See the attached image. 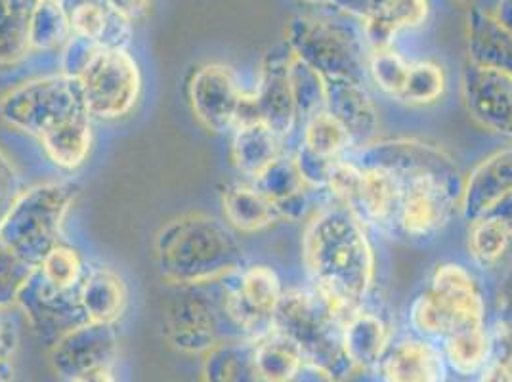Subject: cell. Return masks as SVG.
Instances as JSON below:
<instances>
[{
    "instance_id": "obj_1",
    "label": "cell",
    "mask_w": 512,
    "mask_h": 382,
    "mask_svg": "<svg viewBox=\"0 0 512 382\" xmlns=\"http://www.w3.org/2000/svg\"><path fill=\"white\" fill-rule=\"evenodd\" d=\"M302 258L314 291L344 318L365 306L375 281V255L362 222L333 201L312 214L302 235Z\"/></svg>"
},
{
    "instance_id": "obj_2",
    "label": "cell",
    "mask_w": 512,
    "mask_h": 382,
    "mask_svg": "<svg viewBox=\"0 0 512 382\" xmlns=\"http://www.w3.org/2000/svg\"><path fill=\"white\" fill-rule=\"evenodd\" d=\"M0 117L37 136L58 167L77 169L90 153V113L75 77L60 73L23 83L0 100Z\"/></svg>"
},
{
    "instance_id": "obj_3",
    "label": "cell",
    "mask_w": 512,
    "mask_h": 382,
    "mask_svg": "<svg viewBox=\"0 0 512 382\" xmlns=\"http://www.w3.org/2000/svg\"><path fill=\"white\" fill-rule=\"evenodd\" d=\"M163 276L184 287H197L230 276L241 268L243 253L234 234L207 214L171 220L155 239Z\"/></svg>"
},
{
    "instance_id": "obj_4",
    "label": "cell",
    "mask_w": 512,
    "mask_h": 382,
    "mask_svg": "<svg viewBox=\"0 0 512 382\" xmlns=\"http://www.w3.org/2000/svg\"><path fill=\"white\" fill-rule=\"evenodd\" d=\"M342 323L344 316L320 293L295 289L283 293L274 329L299 348L308 367L327 381L344 382L356 369L344 352Z\"/></svg>"
},
{
    "instance_id": "obj_5",
    "label": "cell",
    "mask_w": 512,
    "mask_h": 382,
    "mask_svg": "<svg viewBox=\"0 0 512 382\" xmlns=\"http://www.w3.org/2000/svg\"><path fill=\"white\" fill-rule=\"evenodd\" d=\"M409 325L415 337L438 346L461 329L486 325V298L469 268L438 264L427 289L409 306Z\"/></svg>"
},
{
    "instance_id": "obj_6",
    "label": "cell",
    "mask_w": 512,
    "mask_h": 382,
    "mask_svg": "<svg viewBox=\"0 0 512 382\" xmlns=\"http://www.w3.org/2000/svg\"><path fill=\"white\" fill-rule=\"evenodd\" d=\"M73 197L75 191L67 184H43L22 191L0 222V239L23 262L37 268L58 245L60 226Z\"/></svg>"
},
{
    "instance_id": "obj_7",
    "label": "cell",
    "mask_w": 512,
    "mask_h": 382,
    "mask_svg": "<svg viewBox=\"0 0 512 382\" xmlns=\"http://www.w3.org/2000/svg\"><path fill=\"white\" fill-rule=\"evenodd\" d=\"M285 44L321 79L367 81V54L354 31L316 16H297L287 23Z\"/></svg>"
},
{
    "instance_id": "obj_8",
    "label": "cell",
    "mask_w": 512,
    "mask_h": 382,
    "mask_svg": "<svg viewBox=\"0 0 512 382\" xmlns=\"http://www.w3.org/2000/svg\"><path fill=\"white\" fill-rule=\"evenodd\" d=\"M402 199L396 218V234L413 241H427L446 230L457 213L465 178L461 172H413L398 176Z\"/></svg>"
},
{
    "instance_id": "obj_9",
    "label": "cell",
    "mask_w": 512,
    "mask_h": 382,
    "mask_svg": "<svg viewBox=\"0 0 512 382\" xmlns=\"http://www.w3.org/2000/svg\"><path fill=\"white\" fill-rule=\"evenodd\" d=\"M90 115L119 119L136 106L142 75L127 48L98 46L77 73Z\"/></svg>"
},
{
    "instance_id": "obj_10",
    "label": "cell",
    "mask_w": 512,
    "mask_h": 382,
    "mask_svg": "<svg viewBox=\"0 0 512 382\" xmlns=\"http://www.w3.org/2000/svg\"><path fill=\"white\" fill-rule=\"evenodd\" d=\"M224 283L222 308L226 318L245 335L258 339L274 331L283 285L276 270L264 264L237 268Z\"/></svg>"
},
{
    "instance_id": "obj_11",
    "label": "cell",
    "mask_w": 512,
    "mask_h": 382,
    "mask_svg": "<svg viewBox=\"0 0 512 382\" xmlns=\"http://www.w3.org/2000/svg\"><path fill=\"white\" fill-rule=\"evenodd\" d=\"M293 54L287 44L274 46L262 60L258 85L251 94V111L256 121L272 128L279 138H287L299 123L291 86Z\"/></svg>"
},
{
    "instance_id": "obj_12",
    "label": "cell",
    "mask_w": 512,
    "mask_h": 382,
    "mask_svg": "<svg viewBox=\"0 0 512 382\" xmlns=\"http://www.w3.org/2000/svg\"><path fill=\"white\" fill-rule=\"evenodd\" d=\"M247 94L239 86L232 67L203 65L190 81V102L197 121L213 132L234 130Z\"/></svg>"
},
{
    "instance_id": "obj_13",
    "label": "cell",
    "mask_w": 512,
    "mask_h": 382,
    "mask_svg": "<svg viewBox=\"0 0 512 382\" xmlns=\"http://www.w3.org/2000/svg\"><path fill=\"white\" fill-rule=\"evenodd\" d=\"M463 102L480 127L512 140V75L467 64L461 77Z\"/></svg>"
},
{
    "instance_id": "obj_14",
    "label": "cell",
    "mask_w": 512,
    "mask_h": 382,
    "mask_svg": "<svg viewBox=\"0 0 512 382\" xmlns=\"http://www.w3.org/2000/svg\"><path fill=\"white\" fill-rule=\"evenodd\" d=\"M117 350L119 337L113 323L88 321L54 342L50 361L60 377L73 382L90 371L109 367Z\"/></svg>"
},
{
    "instance_id": "obj_15",
    "label": "cell",
    "mask_w": 512,
    "mask_h": 382,
    "mask_svg": "<svg viewBox=\"0 0 512 382\" xmlns=\"http://www.w3.org/2000/svg\"><path fill=\"white\" fill-rule=\"evenodd\" d=\"M165 323L167 337L180 352L201 354L211 352L220 344V325L213 304L201 295L186 293L172 300Z\"/></svg>"
},
{
    "instance_id": "obj_16",
    "label": "cell",
    "mask_w": 512,
    "mask_h": 382,
    "mask_svg": "<svg viewBox=\"0 0 512 382\" xmlns=\"http://www.w3.org/2000/svg\"><path fill=\"white\" fill-rule=\"evenodd\" d=\"M379 371L381 382H448L449 373L442 348L415 335L392 342Z\"/></svg>"
},
{
    "instance_id": "obj_17",
    "label": "cell",
    "mask_w": 512,
    "mask_h": 382,
    "mask_svg": "<svg viewBox=\"0 0 512 382\" xmlns=\"http://www.w3.org/2000/svg\"><path fill=\"white\" fill-rule=\"evenodd\" d=\"M512 193V148L491 153L463 182L461 213L467 222L478 220Z\"/></svg>"
},
{
    "instance_id": "obj_18",
    "label": "cell",
    "mask_w": 512,
    "mask_h": 382,
    "mask_svg": "<svg viewBox=\"0 0 512 382\" xmlns=\"http://www.w3.org/2000/svg\"><path fill=\"white\" fill-rule=\"evenodd\" d=\"M325 109L335 115L356 146H365L379 127V111L363 81L323 79Z\"/></svg>"
},
{
    "instance_id": "obj_19",
    "label": "cell",
    "mask_w": 512,
    "mask_h": 382,
    "mask_svg": "<svg viewBox=\"0 0 512 382\" xmlns=\"http://www.w3.org/2000/svg\"><path fill=\"white\" fill-rule=\"evenodd\" d=\"M342 342L346 358L356 371L379 367L390 342V327L386 319L369 308H358L342 323Z\"/></svg>"
},
{
    "instance_id": "obj_20",
    "label": "cell",
    "mask_w": 512,
    "mask_h": 382,
    "mask_svg": "<svg viewBox=\"0 0 512 382\" xmlns=\"http://www.w3.org/2000/svg\"><path fill=\"white\" fill-rule=\"evenodd\" d=\"M73 35L104 48H127L132 37V20L109 6L106 0H88L67 12Z\"/></svg>"
},
{
    "instance_id": "obj_21",
    "label": "cell",
    "mask_w": 512,
    "mask_h": 382,
    "mask_svg": "<svg viewBox=\"0 0 512 382\" xmlns=\"http://www.w3.org/2000/svg\"><path fill=\"white\" fill-rule=\"evenodd\" d=\"M428 0H381L375 12L363 22V39L369 50L392 48L396 37L427 22Z\"/></svg>"
},
{
    "instance_id": "obj_22",
    "label": "cell",
    "mask_w": 512,
    "mask_h": 382,
    "mask_svg": "<svg viewBox=\"0 0 512 382\" xmlns=\"http://www.w3.org/2000/svg\"><path fill=\"white\" fill-rule=\"evenodd\" d=\"M470 64L493 67L512 75V35L491 18L484 6H472L467 22Z\"/></svg>"
},
{
    "instance_id": "obj_23",
    "label": "cell",
    "mask_w": 512,
    "mask_h": 382,
    "mask_svg": "<svg viewBox=\"0 0 512 382\" xmlns=\"http://www.w3.org/2000/svg\"><path fill=\"white\" fill-rule=\"evenodd\" d=\"M255 186L276 205L279 218L297 222L306 214L308 186L300 176L293 155H279L268 169L255 178Z\"/></svg>"
},
{
    "instance_id": "obj_24",
    "label": "cell",
    "mask_w": 512,
    "mask_h": 382,
    "mask_svg": "<svg viewBox=\"0 0 512 382\" xmlns=\"http://www.w3.org/2000/svg\"><path fill=\"white\" fill-rule=\"evenodd\" d=\"M234 130L232 157L241 174L258 178L283 155V138L262 121H245Z\"/></svg>"
},
{
    "instance_id": "obj_25",
    "label": "cell",
    "mask_w": 512,
    "mask_h": 382,
    "mask_svg": "<svg viewBox=\"0 0 512 382\" xmlns=\"http://www.w3.org/2000/svg\"><path fill=\"white\" fill-rule=\"evenodd\" d=\"M127 287L111 268H86L81 285V302L88 321L115 323L127 306Z\"/></svg>"
},
{
    "instance_id": "obj_26",
    "label": "cell",
    "mask_w": 512,
    "mask_h": 382,
    "mask_svg": "<svg viewBox=\"0 0 512 382\" xmlns=\"http://www.w3.org/2000/svg\"><path fill=\"white\" fill-rule=\"evenodd\" d=\"M222 205L228 224L237 232H260L279 220L276 205L256 186L235 184L224 191Z\"/></svg>"
},
{
    "instance_id": "obj_27",
    "label": "cell",
    "mask_w": 512,
    "mask_h": 382,
    "mask_svg": "<svg viewBox=\"0 0 512 382\" xmlns=\"http://www.w3.org/2000/svg\"><path fill=\"white\" fill-rule=\"evenodd\" d=\"M205 382H274L256 371L251 354L249 340L220 342L211 352H207L205 361ZM302 382H331L320 373L310 375Z\"/></svg>"
},
{
    "instance_id": "obj_28",
    "label": "cell",
    "mask_w": 512,
    "mask_h": 382,
    "mask_svg": "<svg viewBox=\"0 0 512 382\" xmlns=\"http://www.w3.org/2000/svg\"><path fill=\"white\" fill-rule=\"evenodd\" d=\"M449 371L472 379L482 373L491 360L490 327L478 325L461 329L440 344Z\"/></svg>"
},
{
    "instance_id": "obj_29",
    "label": "cell",
    "mask_w": 512,
    "mask_h": 382,
    "mask_svg": "<svg viewBox=\"0 0 512 382\" xmlns=\"http://www.w3.org/2000/svg\"><path fill=\"white\" fill-rule=\"evenodd\" d=\"M302 123H304V130H302L300 146L325 161L335 163L342 157H346L350 149L356 146L350 132L327 109H321Z\"/></svg>"
},
{
    "instance_id": "obj_30",
    "label": "cell",
    "mask_w": 512,
    "mask_h": 382,
    "mask_svg": "<svg viewBox=\"0 0 512 382\" xmlns=\"http://www.w3.org/2000/svg\"><path fill=\"white\" fill-rule=\"evenodd\" d=\"M39 0H0V64L29 52V27Z\"/></svg>"
},
{
    "instance_id": "obj_31",
    "label": "cell",
    "mask_w": 512,
    "mask_h": 382,
    "mask_svg": "<svg viewBox=\"0 0 512 382\" xmlns=\"http://www.w3.org/2000/svg\"><path fill=\"white\" fill-rule=\"evenodd\" d=\"M469 253L472 262L482 268H495L512 245V232L507 224H503L495 216H482L469 222Z\"/></svg>"
},
{
    "instance_id": "obj_32",
    "label": "cell",
    "mask_w": 512,
    "mask_h": 382,
    "mask_svg": "<svg viewBox=\"0 0 512 382\" xmlns=\"http://www.w3.org/2000/svg\"><path fill=\"white\" fill-rule=\"evenodd\" d=\"M73 35L69 16L60 0H39L29 27V50L64 46Z\"/></svg>"
},
{
    "instance_id": "obj_33",
    "label": "cell",
    "mask_w": 512,
    "mask_h": 382,
    "mask_svg": "<svg viewBox=\"0 0 512 382\" xmlns=\"http://www.w3.org/2000/svg\"><path fill=\"white\" fill-rule=\"evenodd\" d=\"M448 88L446 71L430 60L409 65L406 86L398 102L407 106H430L444 98Z\"/></svg>"
},
{
    "instance_id": "obj_34",
    "label": "cell",
    "mask_w": 512,
    "mask_h": 382,
    "mask_svg": "<svg viewBox=\"0 0 512 382\" xmlns=\"http://www.w3.org/2000/svg\"><path fill=\"white\" fill-rule=\"evenodd\" d=\"M35 272L44 281L60 291H77L83 285L85 264L75 249L58 243L48 255L44 256Z\"/></svg>"
},
{
    "instance_id": "obj_35",
    "label": "cell",
    "mask_w": 512,
    "mask_h": 382,
    "mask_svg": "<svg viewBox=\"0 0 512 382\" xmlns=\"http://www.w3.org/2000/svg\"><path fill=\"white\" fill-rule=\"evenodd\" d=\"M409 65L406 58L394 48L369 50L367 54V77L373 81L384 96L398 100L406 86Z\"/></svg>"
},
{
    "instance_id": "obj_36",
    "label": "cell",
    "mask_w": 512,
    "mask_h": 382,
    "mask_svg": "<svg viewBox=\"0 0 512 382\" xmlns=\"http://www.w3.org/2000/svg\"><path fill=\"white\" fill-rule=\"evenodd\" d=\"M289 71H291V86H293L299 121H306L314 113L325 109V83L320 73L302 64L295 56L291 60Z\"/></svg>"
},
{
    "instance_id": "obj_37",
    "label": "cell",
    "mask_w": 512,
    "mask_h": 382,
    "mask_svg": "<svg viewBox=\"0 0 512 382\" xmlns=\"http://www.w3.org/2000/svg\"><path fill=\"white\" fill-rule=\"evenodd\" d=\"M35 268L23 262L2 239H0V310L18 302L23 285Z\"/></svg>"
},
{
    "instance_id": "obj_38",
    "label": "cell",
    "mask_w": 512,
    "mask_h": 382,
    "mask_svg": "<svg viewBox=\"0 0 512 382\" xmlns=\"http://www.w3.org/2000/svg\"><path fill=\"white\" fill-rule=\"evenodd\" d=\"M20 195H22L20 176L14 169L12 161L8 159V155L0 148V222L14 207Z\"/></svg>"
},
{
    "instance_id": "obj_39",
    "label": "cell",
    "mask_w": 512,
    "mask_h": 382,
    "mask_svg": "<svg viewBox=\"0 0 512 382\" xmlns=\"http://www.w3.org/2000/svg\"><path fill=\"white\" fill-rule=\"evenodd\" d=\"M327 2L342 14L365 22L375 12L381 0H327Z\"/></svg>"
},
{
    "instance_id": "obj_40",
    "label": "cell",
    "mask_w": 512,
    "mask_h": 382,
    "mask_svg": "<svg viewBox=\"0 0 512 382\" xmlns=\"http://www.w3.org/2000/svg\"><path fill=\"white\" fill-rule=\"evenodd\" d=\"M478 382H512L511 363L490 360V363L478 375Z\"/></svg>"
},
{
    "instance_id": "obj_41",
    "label": "cell",
    "mask_w": 512,
    "mask_h": 382,
    "mask_svg": "<svg viewBox=\"0 0 512 382\" xmlns=\"http://www.w3.org/2000/svg\"><path fill=\"white\" fill-rule=\"evenodd\" d=\"M16 348V331L12 321L0 310V361L10 360V354Z\"/></svg>"
},
{
    "instance_id": "obj_42",
    "label": "cell",
    "mask_w": 512,
    "mask_h": 382,
    "mask_svg": "<svg viewBox=\"0 0 512 382\" xmlns=\"http://www.w3.org/2000/svg\"><path fill=\"white\" fill-rule=\"evenodd\" d=\"M486 8V6H484ZM491 18L499 23L505 31L512 35V0H495L490 8H486Z\"/></svg>"
},
{
    "instance_id": "obj_43",
    "label": "cell",
    "mask_w": 512,
    "mask_h": 382,
    "mask_svg": "<svg viewBox=\"0 0 512 382\" xmlns=\"http://www.w3.org/2000/svg\"><path fill=\"white\" fill-rule=\"evenodd\" d=\"M106 2L132 20V18H138L144 12H148L151 0H106Z\"/></svg>"
},
{
    "instance_id": "obj_44",
    "label": "cell",
    "mask_w": 512,
    "mask_h": 382,
    "mask_svg": "<svg viewBox=\"0 0 512 382\" xmlns=\"http://www.w3.org/2000/svg\"><path fill=\"white\" fill-rule=\"evenodd\" d=\"M488 214L499 218L503 224L509 226V230L512 232V193H509L505 199H501ZM488 214H486V216H488Z\"/></svg>"
},
{
    "instance_id": "obj_45",
    "label": "cell",
    "mask_w": 512,
    "mask_h": 382,
    "mask_svg": "<svg viewBox=\"0 0 512 382\" xmlns=\"http://www.w3.org/2000/svg\"><path fill=\"white\" fill-rule=\"evenodd\" d=\"M73 382H115V379H113V375L109 373V369L104 367V369L90 371V373H86V375L75 379Z\"/></svg>"
},
{
    "instance_id": "obj_46",
    "label": "cell",
    "mask_w": 512,
    "mask_h": 382,
    "mask_svg": "<svg viewBox=\"0 0 512 382\" xmlns=\"http://www.w3.org/2000/svg\"><path fill=\"white\" fill-rule=\"evenodd\" d=\"M10 375H12V371H10L8 361H0V382H10Z\"/></svg>"
},
{
    "instance_id": "obj_47",
    "label": "cell",
    "mask_w": 512,
    "mask_h": 382,
    "mask_svg": "<svg viewBox=\"0 0 512 382\" xmlns=\"http://www.w3.org/2000/svg\"><path fill=\"white\" fill-rule=\"evenodd\" d=\"M503 318L509 319L512 323V289L509 297L505 298V314H503Z\"/></svg>"
},
{
    "instance_id": "obj_48",
    "label": "cell",
    "mask_w": 512,
    "mask_h": 382,
    "mask_svg": "<svg viewBox=\"0 0 512 382\" xmlns=\"http://www.w3.org/2000/svg\"><path fill=\"white\" fill-rule=\"evenodd\" d=\"M459 2H461V4H467L470 8H472V6H476V0H459Z\"/></svg>"
},
{
    "instance_id": "obj_49",
    "label": "cell",
    "mask_w": 512,
    "mask_h": 382,
    "mask_svg": "<svg viewBox=\"0 0 512 382\" xmlns=\"http://www.w3.org/2000/svg\"><path fill=\"white\" fill-rule=\"evenodd\" d=\"M304 2H325V0H304Z\"/></svg>"
}]
</instances>
